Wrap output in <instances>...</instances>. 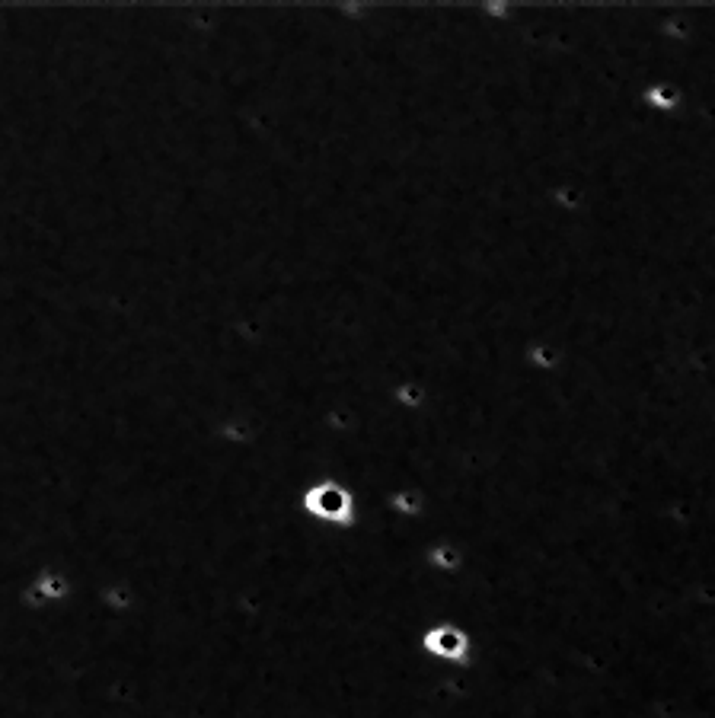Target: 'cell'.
<instances>
[{"mask_svg":"<svg viewBox=\"0 0 715 718\" xmlns=\"http://www.w3.org/2000/svg\"><path fill=\"white\" fill-rule=\"evenodd\" d=\"M313 508H317L323 517H336V514H342L345 508H348V498L339 492V489H320L317 495H313Z\"/></svg>","mask_w":715,"mask_h":718,"instance_id":"cell-1","label":"cell"}]
</instances>
